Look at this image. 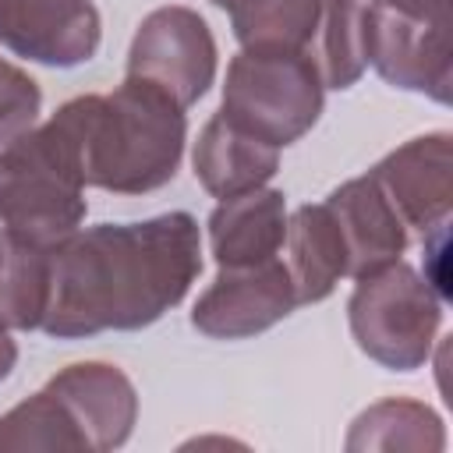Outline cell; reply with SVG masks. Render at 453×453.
Returning a JSON list of instances; mask_svg holds the SVG:
<instances>
[{
    "label": "cell",
    "mask_w": 453,
    "mask_h": 453,
    "mask_svg": "<svg viewBox=\"0 0 453 453\" xmlns=\"http://www.w3.org/2000/svg\"><path fill=\"white\" fill-rule=\"evenodd\" d=\"M0 255H4V244H0Z\"/></svg>",
    "instance_id": "cell-25"
},
{
    "label": "cell",
    "mask_w": 453,
    "mask_h": 453,
    "mask_svg": "<svg viewBox=\"0 0 453 453\" xmlns=\"http://www.w3.org/2000/svg\"><path fill=\"white\" fill-rule=\"evenodd\" d=\"M53 120L71 138L88 188L149 195L177 177L188 117L184 106L152 81L127 74L113 92L67 99Z\"/></svg>",
    "instance_id": "cell-2"
},
{
    "label": "cell",
    "mask_w": 453,
    "mask_h": 453,
    "mask_svg": "<svg viewBox=\"0 0 453 453\" xmlns=\"http://www.w3.org/2000/svg\"><path fill=\"white\" fill-rule=\"evenodd\" d=\"M322 88H350L361 81L365 60V7L361 0H322L315 35L304 50Z\"/></svg>",
    "instance_id": "cell-16"
},
{
    "label": "cell",
    "mask_w": 453,
    "mask_h": 453,
    "mask_svg": "<svg viewBox=\"0 0 453 453\" xmlns=\"http://www.w3.org/2000/svg\"><path fill=\"white\" fill-rule=\"evenodd\" d=\"M319 14H322V0H262L234 14L230 28L241 50H287L304 57Z\"/></svg>",
    "instance_id": "cell-19"
},
{
    "label": "cell",
    "mask_w": 453,
    "mask_h": 453,
    "mask_svg": "<svg viewBox=\"0 0 453 453\" xmlns=\"http://www.w3.org/2000/svg\"><path fill=\"white\" fill-rule=\"evenodd\" d=\"M191 166H195L198 184L209 195L230 198V195L269 184V177L280 170V149L237 127L223 113H216L202 124L195 138Z\"/></svg>",
    "instance_id": "cell-14"
},
{
    "label": "cell",
    "mask_w": 453,
    "mask_h": 453,
    "mask_svg": "<svg viewBox=\"0 0 453 453\" xmlns=\"http://www.w3.org/2000/svg\"><path fill=\"white\" fill-rule=\"evenodd\" d=\"M421 241H425V273L421 276L442 301H449V223L435 226Z\"/></svg>",
    "instance_id": "cell-22"
},
{
    "label": "cell",
    "mask_w": 453,
    "mask_h": 453,
    "mask_svg": "<svg viewBox=\"0 0 453 453\" xmlns=\"http://www.w3.org/2000/svg\"><path fill=\"white\" fill-rule=\"evenodd\" d=\"M99 42L103 18L92 0H0V46L32 64L78 67Z\"/></svg>",
    "instance_id": "cell-10"
},
{
    "label": "cell",
    "mask_w": 453,
    "mask_h": 453,
    "mask_svg": "<svg viewBox=\"0 0 453 453\" xmlns=\"http://www.w3.org/2000/svg\"><path fill=\"white\" fill-rule=\"evenodd\" d=\"M365 60L403 92L449 103L453 92V0H368Z\"/></svg>",
    "instance_id": "cell-6"
},
{
    "label": "cell",
    "mask_w": 453,
    "mask_h": 453,
    "mask_svg": "<svg viewBox=\"0 0 453 453\" xmlns=\"http://www.w3.org/2000/svg\"><path fill=\"white\" fill-rule=\"evenodd\" d=\"M198 273L202 234L191 212L78 226L50 248V304L39 329L57 340L145 329L184 301Z\"/></svg>",
    "instance_id": "cell-1"
},
{
    "label": "cell",
    "mask_w": 453,
    "mask_h": 453,
    "mask_svg": "<svg viewBox=\"0 0 453 453\" xmlns=\"http://www.w3.org/2000/svg\"><path fill=\"white\" fill-rule=\"evenodd\" d=\"M14 365H18V343L11 340V326L0 319V382L14 372Z\"/></svg>",
    "instance_id": "cell-23"
},
{
    "label": "cell",
    "mask_w": 453,
    "mask_h": 453,
    "mask_svg": "<svg viewBox=\"0 0 453 453\" xmlns=\"http://www.w3.org/2000/svg\"><path fill=\"white\" fill-rule=\"evenodd\" d=\"M446 301L403 258L354 280L347 326L361 354L389 372H414L432 357Z\"/></svg>",
    "instance_id": "cell-4"
},
{
    "label": "cell",
    "mask_w": 453,
    "mask_h": 453,
    "mask_svg": "<svg viewBox=\"0 0 453 453\" xmlns=\"http://www.w3.org/2000/svg\"><path fill=\"white\" fill-rule=\"evenodd\" d=\"M212 4L234 18V14H241V11H248V7H255V4H262V0H212Z\"/></svg>",
    "instance_id": "cell-24"
},
{
    "label": "cell",
    "mask_w": 453,
    "mask_h": 453,
    "mask_svg": "<svg viewBox=\"0 0 453 453\" xmlns=\"http://www.w3.org/2000/svg\"><path fill=\"white\" fill-rule=\"evenodd\" d=\"M127 74L152 81L188 110L216 81V39L209 21L180 4L149 11L127 50Z\"/></svg>",
    "instance_id": "cell-7"
},
{
    "label": "cell",
    "mask_w": 453,
    "mask_h": 453,
    "mask_svg": "<svg viewBox=\"0 0 453 453\" xmlns=\"http://www.w3.org/2000/svg\"><path fill=\"white\" fill-rule=\"evenodd\" d=\"M347 449H442V418L407 396H389L361 411L347 432Z\"/></svg>",
    "instance_id": "cell-17"
},
{
    "label": "cell",
    "mask_w": 453,
    "mask_h": 453,
    "mask_svg": "<svg viewBox=\"0 0 453 453\" xmlns=\"http://www.w3.org/2000/svg\"><path fill=\"white\" fill-rule=\"evenodd\" d=\"M46 389L64 403L88 453L124 446L138 421V389L124 368L110 361H74L60 368Z\"/></svg>",
    "instance_id": "cell-11"
},
{
    "label": "cell",
    "mask_w": 453,
    "mask_h": 453,
    "mask_svg": "<svg viewBox=\"0 0 453 453\" xmlns=\"http://www.w3.org/2000/svg\"><path fill=\"white\" fill-rule=\"evenodd\" d=\"M0 449H85L64 403L42 386L0 414Z\"/></svg>",
    "instance_id": "cell-20"
},
{
    "label": "cell",
    "mask_w": 453,
    "mask_h": 453,
    "mask_svg": "<svg viewBox=\"0 0 453 453\" xmlns=\"http://www.w3.org/2000/svg\"><path fill=\"white\" fill-rule=\"evenodd\" d=\"M326 88L308 57L287 50H241L226 64L219 113L255 138L287 149L322 113Z\"/></svg>",
    "instance_id": "cell-5"
},
{
    "label": "cell",
    "mask_w": 453,
    "mask_h": 453,
    "mask_svg": "<svg viewBox=\"0 0 453 453\" xmlns=\"http://www.w3.org/2000/svg\"><path fill=\"white\" fill-rule=\"evenodd\" d=\"M85 177L64 127L50 117L0 149V223L7 234L53 248L85 223Z\"/></svg>",
    "instance_id": "cell-3"
},
{
    "label": "cell",
    "mask_w": 453,
    "mask_h": 453,
    "mask_svg": "<svg viewBox=\"0 0 453 453\" xmlns=\"http://www.w3.org/2000/svg\"><path fill=\"white\" fill-rule=\"evenodd\" d=\"M297 308L290 273L280 258L258 265L219 269V276L198 294L191 308V326L209 340H248Z\"/></svg>",
    "instance_id": "cell-8"
},
{
    "label": "cell",
    "mask_w": 453,
    "mask_h": 453,
    "mask_svg": "<svg viewBox=\"0 0 453 453\" xmlns=\"http://www.w3.org/2000/svg\"><path fill=\"white\" fill-rule=\"evenodd\" d=\"M39 110H42L39 81L18 64L0 57V149L18 134L32 131L39 120Z\"/></svg>",
    "instance_id": "cell-21"
},
{
    "label": "cell",
    "mask_w": 453,
    "mask_h": 453,
    "mask_svg": "<svg viewBox=\"0 0 453 453\" xmlns=\"http://www.w3.org/2000/svg\"><path fill=\"white\" fill-rule=\"evenodd\" d=\"M0 319L11 329H39L50 304V248L0 230Z\"/></svg>",
    "instance_id": "cell-18"
},
{
    "label": "cell",
    "mask_w": 453,
    "mask_h": 453,
    "mask_svg": "<svg viewBox=\"0 0 453 453\" xmlns=\"http://www.w3.org/2000/svg\"><path fill=\"white\" fill-rule=\"evenodd\" d=\"M326 205H329L340 234H343L350 280H361V276L396 262L407 251L411 234L400 223L389 198L379 191V184L368 173L350 177L340 188H333Z\"/></svg>",
    "instance_id": "cell-12"
},
{
    "label": "cell",
    "mask_w": 453,
    "mask_h": 453,
    "mask_svg": "<svg viewBox=\"0 0 453 453\" xmlns=\"http://www.w3.org/2000/svg\"><path fill=\"white\" fill-rule=\"evenodd\" d=\"M287 195L276 188H251L209 212V251L219 269L234 265H258L280 255L287 237Z\"/></svg>",
    "instance_id": "cell-13"
},
{
    "label": "cell",
    "mask_w": 453,
    "mask_h": 453,
    "mask_svg": "<svg viewBox=\"0 0 453 453\" xmlns=\"http://www.w3.org/2000/svg\"><path fill=\"white\" fill-rule=\"evenodd\" d=\"M287 273L297 294V304L326 301L336 283L347 276V248L343 234L326 202L297 205L287 216Z\"/></svg>",
    "instance_id": "cell-15"
},
{
    "label": "cell",
    "mask_w": 453,
    "mask_h": 453,
    "mask_svg": "<svg viewBox=\"0 0 453 453\" xmlns=\"http://www.w3.org/2000/svg\"><path fill=\"white\" fill-rule=\"evenodd\" d=\"M368 177L396 209L407 234H432L453 209V134L428 131L386 152Z\"/></svg>",
    "instance_id": "cell-9"
}]
</instances>
